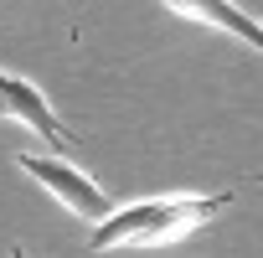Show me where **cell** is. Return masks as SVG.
Returning a JSON list of instances; mask_svg holds the SVG:
<instances>
[{
    "label": "cell",
    "instance_id": "6",
    "mask_svg": "<svg viewBox=\"0 0 263 258\" xmlns=\"http://www.w3.org/2000/svg\"><path fill=\"white\" fill-rule=\"evenodd\" d=\"M0 119H11V114H6V103H0Z\"/></svg>",
    "mask_w": 263,
    "mask_h": 258
},
{
    "label": "cell",
    "instance_id": "7",
    "mask_svg": "<svg viewBox=\"0 0 263 258\" xmlns=\"http://www.w3.org/2000/svg\"><path fill=\"white\" fill-rule=\"evenodd\" d=\"M258 181H263V176H258Z\"/></svg>",
    "mask_w": 263,
    "mask_h": 258
},
{
    "label": "cell",
    "instance_id": "1",
    "mask_svg": "<svg viewBox=\"0 0 263 258\" xmlns=\"http://www.w3.org/2000/svg\"><path fill=\"white\" fill-rule=\"evenodd\" d=\"M232 207V191H212V196H171V201H140L114 212L103 227L88 232V253H108V248H160L176 243L186 232H196L201 222L222 217Z\"/></svg>",
    "mask_w": 263,
    "mask_h": 258
},
{
    "label": "cell",
    "instance_id": "4",
    "mask_svg": "<svg viewBox=\"0 0 263 258\" xmlns=\"http://www.w3.org/2000/svg\"><path fill=\"white\" fill-rule=\"evenodd\" d=\"M165 6H171L176 16H196V21H212V26L232 31L237 42H248L253 52H263V26H258V21H253L248 11L227 6V0H165Z\"/></svg>",
    "mask_w": 263,
    "mask_h": 258
},
{
    "label": "cell",
    "instance_id": "2",
    "mask_svg": "<svg viewBox=\"0 0 263 258\" xmlns=\"http://www.w3.org/2000/svg\"><path fill=\"white\" fill-rule=\"evenodd\" d=\"M16 165L26 171V176H36L67 212H78L83 222H93V227H103L108 217H114V207H108V196L83 176V171H72L67 160H42V155H16Z\"/></svg>",
    "mask_w": 263,
    "mask_h": 258
},
{
    "label": "cell",
    "instance_id": "3",
    "mask_svg": "<svg viewBox=\"0 0 263 258\" xmlns=\"http://www.w3.org/2000/svg\"><path fill=\"white\" fill-rule=\"evenodd\" d=\"M0 103H6L11 119H21L26 129H36V135H42L52 150H83V140H78L72 129L47 108V98H42L26 78H6V72H0Z\"/></svg>",
    "mask_w": 263,
    "mask_h": 258
},
{
    "label": "cell",
    "instance_id": "5",
    "mask_svg": "<svg viewBox=\"0 0 263 258\" xmlns=\"http://www.w3.org/2000/svg\"><path fill=\"white\" fill-rule=\"evenodd\" d=\"M11 258H26V253H21V248H11Z\"/></svg>",
    "mask_w": 263,
    "mask_h": 258
}]
</instances>
